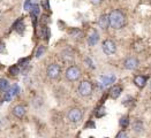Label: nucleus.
I'll use <instances>...</instances> for the list:
<instances>
[{"mask_svg":"<svg viewBox=\"0 0 151 138\" xmlns=\"http://www.w3.org/2000/svg\"><path fill=\"white\" fill-rule=\"evenodd\" d=\"M104 115H105V107L101 106V107H99V108L96 111V116H97V117H101V116H104Z\"/></svg>","mask_w":151,"mask_h":138,"instance_id":"obj_24","label":"nucleus"},{"mask_svg":"<svg viewBox=\"0 0 151 138\" xmlns=\"http://www.w3.org/2000/svg\"><path fill=\"white\" fill-rule=\"evenodd\" d=\"M87 40H88L89 46H95V45L98 43V40H99V35H98V32L95 31V30H92V32L89 35V37Z\"/></svg>","mask_w":151,"mask_h":138,"instance_id":"obj_10","label":"nucleus"},{"mask_svg":"<svg viewBox=\"0 0 151 138\" xmlns=\"http://www.w3.org/2000/svg\"><path fill=\"white\" fill-rule=\"evenodd\" d=\"M150 89H151V83H150Z\"/></svg>","mask_w":151,"mask_h":138,"instance_id":"obj_31","label":"nucleus"},{"mask_svg":"<svg viewBox=\"0 0 151 138\" xmlns=\"http://www.w3.org/2000/svg\"><path fill=\"white\" fill-rule=\"evenodd\" d=\"M11 90H12L13 97H14V96H19V94H20V92H21V89H20V87H19L17 84H14Z\"/></svg>","mask_w":151,"mask_h":138,"instance_id":"obj_22","label":"nucleus"},{"mask_svg":"<svg viewBox=\"0 0 151 138\" xmlns=\"http://www.w3.org/2000/svg\"><path fill=\"white\" fill-rule=\"evenodd\" d=\"M121 92H122V88L120 85H114L113 88L110 90V97L112 99H118L120 97Z\"/></svg>","mask_w":151,"mask_h":138,"instance_id":"obj_12","label":"nucleus"},{"mask_svg":"<svg viewBox=\"0 0 151 138\" xmlns=\"http://www.w3.org/2000/svg\"><path fill=\"white\" fill-rule=\"evenodd\" d=\"M61 74V67L58 63H51L46 69V75L51 79H57L60 77Z\"/></svg>","mask_w":151,"mask_h":138,"instance_id":"obj_4","label":"nucleus"},{"mask_svg":"<svg viewBox=\"0 0 151 138\" xmlns=\"http://www.w3.org/2000/svg\"><path fill=\"white\" fill-rule=\"evenodd\" d=\"M25 113H27V109L23 105H16L14 108H13V115L17 119H22L24 117Z\"/></svg>","mask_w":151,"mask_h":138,"instance_id":"obj_8","label":"nucleus"},{"mask_svg":"<svg viewBox=\"0 0 151 138\" xmlns=\"http://www.w3.org/2000/svg\"><path fill=\"white\" fill-rule=\"evenodd\" d=\"M114 81H115V76L114 75L101 76V85H104V87H107V85L112 84V83H114Z\"/></svg>","mask_w":151,"mask_h":138,"instance_id":"obj_13","label":"nucleus"},{"mask_svg":"<svg viewBox=\"0 0 151 138\" xmlns=\"http://www.w3.org/2000/svg\"><path fill=\"white\" fill-rule=\"evenodd\" d=\"M139 60L134 56H130V58H127L126 60L124 61V67L128 69V70H135L136 68H139Z\"/></svg>","mask_w":151,"mask_h":138,"instance_id":"obj_7","label":"nucleus"},{"mask_svg":"<svg viewBox=\"0 0 151 138\" xmlns=\"http://www.w3.org/2000/svg\"><path fill=\"white\" fill-rule=\"evenodd\" d=\"M148 82V77L144 75H137L134 77V84L139 89H143L147 85Z\"/></svg>","mask_w":151,"mask_h":138,"instance_id":"obj_9","label":"nucleus"},{"mask_svg":"<svg viewBox=\"0 0 151 138\" xmlns=\"http://www.w3.org/2000/svg\"><path fill=\"white\" fill-rule=\"evenodd\" d=\"M110 26L113 29H122L126 24V15L121 9H114L109 15Z\"/></svg>","mask_w":151,"mask_h":138,"instance_id":"obj_1","label":"nucleus"},{"mask_svg":"<svg viewBox=\"0 0 151 138\" xmlns=\"http://www.w3.org/2000/svg\"><path fill=\"white\" fill-rule=\"evenodd\" d=\"M4 51H5V44L0 41V53H1V52H4Z\"/></svg>","mask_w":151,"mask_h":138,"instance_id":"obj_30","label":"nucleus"},{"mask_svg":"<svg viewBox=\"0 0 151 138\" xmlns=\"http://www.w3.org/2000/svg\"><path fill=\"white\" fill-rule=\"evenodd\" d=\"M128 135H127V132L125 131V130H121L118 135H116V138H126Z\"/></svg>","mask_w":151,"mask_h":138,"instance_id":"obj_26","label":"nucleus"},{"mask_svg":"<svg viewBox=\"0 0 151 138\" xmlns=\"http://www.w3.org/2000/svg\"><path fill=\"white\" fill-rule=\"evenodd\" d=\"M67 117L72 123H78L82 120V112L78 108H72L67 114Z\"/></svg>","mask_w":151,"mask_h":138,"instance_id":"obj_6","label":"nucleus"},{"mask_svg":"<svg viewBox=\"0 0 151 138\" xmlns=\"http://www.w3.org/2000/svg\"><path fill=\"white\" fill-rule=\"evenodd\" d=\"M133 130L135 131V132H142V130H143V123H142V121L141 120H136V121H134V123H133Z\"/></svg>","mask_w":151,"mask_h":138,"instance_id":"obj_16","label":"nucleus"},{"mask_svg":"<svg viewBox=\"0 0 151 138\" xmlns=\"http://www.w3.org/2000/svg\"><path fill=\"white\" fill-rule=\"evenodd\" d=\"M45 51H46V47H45L44 45H39V46H38V49L36 50V58H40V56H43V54L45 53Z\"/></svg>","mask_w":151,"mask_h":138,"instance_id":"obj_19","label":"nucleus"},{"mask_svg":"<svg viewBox=\"0 0 151 138\" xmlns=\"http://www.w3.org/2000/svg\"><path fill=\"white\" fill-rule=\"evenodd\" d=\"M129 124V117L125 115V116H122L121 119H120V126L122 127V128H127Z\"/></svg>","mask_w":151,"mask_h":138,"instance_id":"obj_21","label":"nucleus"},{"mask_svg":"<svg viewBox=\"0 0 151 138\" xmlns=\"http://www.w3.org/2000/svg\"><path fill=\"white\" fill-rule=\"evenodd\" d=\"M9 89V83L6 78H0V91L1 92H5L6 90Z\"/></svg>","mask_w":151,"mask_h":138,"instance_id":"obj_17","label":"nucleus"},{"mask_svg":"<svg viewBox=\"0 0 151 138\" xmlns=\"http://www.w3.org/2000/svg\"><path fill=\"white\" fill-rule=\"evenodd\" d=\"M12 97H13V93H12V90H6L4 92V100L5 101H11L12 100Z\"/></svg>","mask_w":151,"mask_h":138,"instance_id":"obj_20","label":"nucleus"},{"mask_svg":"<svg viewBox=\"0 0 151 138\" xmlns=\"http://www.w3.org/2000/svg\"><path fill=\"white\" fill-rule=\"evenodd\" d=\"M98 25L101 26V29H107L109 25H110V22H109V16L106 14H103L101 15V17L98 19Z\"/></svg>","mask_w":151,"mask_h":138,"instance_id":"obj_14","label":"nucleus"},{"mask_svg":"<svg viewBox=\"0 0 151 138\" xmlns=\"http://www.w3.org/2000/svg\"><path fill=\"white\" fill-rule=\"evenodd\" d=\"M92 91H93V85L91 82L89 81H82L77 88V92L80 96L82 97H89L92 94Z\"/></svg>","mask_w":151,"mask_h":138,"instance_id":"obj_3","label":"nucleus"},{"mask_svg":"<svg viewBox=\"0 0 151 138\" xmlns=\"http://www.w3.org/2000/svg\"><path fill=\"white\" fill-rule=\"evenodd\" d=\"M89 127H91V128H95V127H96V124H95V122H93V121H89L88 124L86 126V128H89Z\"/></svg>","mask_w":151,"mask_h":138,"instance_id":"obj_28","label":"nucleus"},{"mask_svg":"<svg viewBox=\"0 0 151 138\" xmlns=\"http://www.w3.org/2000/svg\"><path fill=\"white\" fill-rule=\"evenodd\" d=\"M8 72H9V74L13 76L19 75V74H20V66H19V64H13L12 67H9Z\"/></svg>","mask_w":151,"mask_h":138,"instance_id":"obj_18","label":"nucleus"},{"mask_svg":"<svg viewBox=\"0 0 151 138\" xmlns=\"http://www.w3.org/2000/svg\"><path fill=\"white\" fill-rule=\"evenodd\" d=\"M39 5L38 4H34L32 6H31V8H30V15H31V17H32V22H34V24H36V21H37V17L39 16Z\"/></svg>","mask_w":151,"mask_h":138,"instance_id":"obj_11","label":"nucleus"},{"mask_svg":"<svg viewBox=\"0 0 151 138\" xmlns=\"http://www.w3.org/2000/svg\"><path fill=\"white\" fill-rule=\"evenodd\" d=\"M81 75H82L81 69L78 67H76V66H70L69 68H67V70L65 73V76H66L67 81H69V82H76V81H78Z\"/></svg>","mask_w":151,"mask_h":138,"instance_id":"obj_2","label":"nucleus"},{"mask_svg":"<svg viewBox=\"0 0 151 138\" xmlns=\"http://www.w3.org/2000/svg\"><path fill=\"white\" fill-rule=\"evenodd\" d=\"M91 1V4L92 5H96V6H98V5H101V2L104 1V0H90Z\"/></svg>","mask_w":151,"mask_h":138,"instance_id":"obj_27","label":"nucleus"},{"mask_svg":"<svg viewBox=\"0 0 151 138\" xmlns=\"http://www.w3.org/2000/svg\"><path fill=\"white\" fill-rule=\"evenodd\" d=\"M86 62H88L89 64V67H90V68H95V66H93V63H92V61H91V60H90V59H86Z\"/></svg>","mask_w":151,"mask_h":138,"instance_id":"obj_29","label":"nucleus"},{"mask_svg":"<svg viewBox=\"0 0 151 138\" xmlns=\"http://www.w3.org/2000/svg\"><path fill=\"white\" fill-rule=\"evenodd\" d=\"M31 6H32V1H31V0H25L24 6H23V7H24L25 11H30Z\"/></svg>","mask_w":151,"mask_h":138,"instance_id":"obj_25","label":"nucleus"},{"mask_svg":"<svg viewBox=\"0 0 151 138\" xmlns=\"http://www.w3.org/2000/svg\"><path fill=\"white\" fill-rule=\"evenodd\" d=\"M69 35L72 36L73 38H77V39H81V38L83 37V31L82 30H80V29H77V28H73L70 31H69Z\"/></svg>","mask_w":151,"mask_h":138,"instance_id":"obj_15","label":"nucleus"},{"mask_svg":"<svg viewBox=\"0 0 151 138\" xmlns=\"http://www.w3.org/2000/svg\"><path fill=\"white\" fill-rule=\"evenodd\" d=\"M29 60H30V58H23V59H20L17 64H19L20 67H25V66H28Z\"/></svg>","mask_w":151,"mask_h":138,"instance_id":"obj_23","label":"nucleus"},{"mask_svg":"<svg viewBox=\"0 0 151 138\" xmlns=\"http://www.w3.org/2000/svg\"><path fill=\"white\" fill-rule=\"evenodd\" d=\"M101 49H103V52H104L106 55L111 56V55H113L114 53L116 52V45H115V43H114L113 40L106 39V40H104Z\"/></svg>","mask_w":151,"mask_h":138,"instance_id":"obj_5","label":"nucleus"}]
</instances>
